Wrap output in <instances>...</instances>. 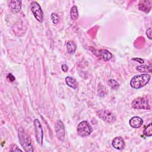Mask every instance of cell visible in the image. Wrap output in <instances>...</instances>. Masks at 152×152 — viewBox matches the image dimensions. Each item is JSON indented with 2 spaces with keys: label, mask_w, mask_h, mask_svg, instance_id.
<instances>
[{
  "label": "cell",
  "mask_w": 152,
  "mask_h": 152,
  "mask_svg": "<svg viewBox=\"0 0 152 152\" xmlns=\"http://www.w3.org/2000/svg\"><path fill=\"white\" fill-rule=\"evenodd\" d=\"M151 75L147 73H144L134 76L130 81V86L135 89L140 88L145 86L150 80Z\"/></svg>",
  "instance_id": "1"
},
{
  "label": "cell",
  "mask_w": 152,
  "mask_h": 152,
  "mask_svg": "<svg viewBox=\"0 0 152 152\" xmlns=\"http://www.w3.org/2000/svg\"><path fill=\"white\" fill-rule=\"evenodd\" d=\"M18 139L21 145L26 151H33V146L31 139L22 127H20L18 130Z\"/></svg>",
  "instance_id": "2"
},
{
  "label": "cell",
  "mask_w": 152,
  "mask_h": 152,
  "mask_svg": "<svg viewBox=\"0 0 152 152\" xmlns=\"http://www.w3.org/2000/svg\"><path fill=\"white\" fill-rule=\"evenodd\" d=\"M77 131L80 136L84 137L91 134L93 131V128L87 121H83L78 125Z\"/></svg>",
  "instance_id": "3"
},
{
  "label": "cell",
  "mask_w": 152,
  "mask_h": 152,
  "mask_svg": "<svg viewBox=\"0 0 152 152\" xmlns=\"http://www.w3.org/2000/svg\"><path fill=\"white\" fill-rule=\"evenodd\" d=\"M131 106L133 108L137 109H150V106L147 98L144 97H140L135 99L131 102Z\"/></svg>",
  "instance_id": "4"
},
{
  "label": "cell",
  "mask_w": 152,
  "mask_h": 152,
  "mask_svg": "<svg viewBox=\"0 0 152 152\" xmlns=\"http://www.w3.org/2000/svg\"><path fill=\"white\" fill-rule=\"evenodd\" d=\"M96 113H97V115L102 120L109 124L113 123L116 119L115 115L108 110H106V109L99 110Z\"/></svg>",
  "instance_id": "5"
},
{
  "label": "cell",
  "mask_w": 152,
  "mask_h": 152,
  "mask_svg": "<svg viewBox=\"0 0 152 152\" xmlns=\"http://www.w3.org/2000/svg\"><path fill=\"white\" fill-rule=\"evenodd\" d=\"M30 9L35 18L40 23L43 21V12L40 5L36 1H32L30 4Z\"/></svg>",
  "instance_id": "6"
},
{
  "label": "cell",
  "mask_w": 152,
  "mask_h": 152,
  "mask_svg": "<svg viewBox=\"0 0 152 152\" xmlns=\"http://www.w3.org/2000/svg\"><path fill=\"white\" fill-rule=\"evenodd\" d=\"M34 132H35V137L36 140L37 144L39 145H42L43 139V131L40 124V121L38 119H35L33 121Z\"/></svg>",
  "instance_id": "7"
},
{
  "label": "cell",
  "mask_w": 152,
  "mask_h": 152,
  "mask_svg": "<svg viewBox=\"0 0 152 152\" xmlns=\"http://www.w3.org/2000/svg\"><path fill=\"white\" fill-rule=\"evenodd\" d=\"M55 131L56 136L60 140L63 141L65 138V128L63 122L58 120L55 124Z\"/></svg>",
  "instance_id": "8"
},
{
  "label": "cell",
  "mask_w": 152,
  "mask_h": 152,
  "mask_svg": "<svg viewBox=\"0 0 152 152\" xmlns=\"http://www.w3.org/2000/svg\"><path fill=\"white\" fill-rule=\"evenodd\" d=\"M94 55L97 56L100 59H102L104 61H109L112 56V53L106 49H100V50H95Z\"/></svg>",
  "instance_id": "9"
},
{
  "label": "cell",
  "mask_w": 152,
  "mask_h": 152,
  "mask_svg": "<svg viewBox=\"0 0 152 152\" xmlns=\"http://www.w3.org/2000/svg\"><path fill=\"white\" fill-rule=\"evenodd\" d=\"M112 146L116 150H122L125 147V142L121 137H116L112 141Z\"/></svg>",
  "instance_id": "10"
},
{
  "label": "cell",
  "mask_w": 152,
  "mask_h": 152,
  "mask_svg": "<svg viewBox=\"0 0 152 152\" xmlns=\"http://www.w3.org/2000/svg\"><path fill=\"white\" fill-rule=\"evenodd\" d=\"M11 11L13 13H17L20 12L21 8V1L12 0L11 1L9 5Z\"/></svg>",
  "instance_id": "11"
},
{
  "label": "cell",
  "mask_w": 152,
  "mask_h": 152,
  "mask_svg": "<svg viewBox=\"0 0 152 152\" xmlns=\"http://www.w3.org/2000/svg\"><path fill=\"white\" fill-rule=\"evenodd\" d=\"M129 124L131 127L134 128H138L142 125L143 120L141 118L135 116L130 119Z\"/></svg>",
  "instance_id": "12"
},
{
  "label": "cell",
  "mask_w": 152,
  "mask_h": 152,
  "mask_svg": "<svg viewBox=\"0 0 152 152\" xmlns=\"http://www.w3.org/2000/svg\"><path fill=\"white\" fill-rule=\"evenodd\" d=\"M65 83L69 87L73 88V89H76L78 86V83L77 81V80L74 78L72 77L68 76L65 78Z\"/></svg>",
  "instance_id": "13"
},
{
  "label": "cell",
  "mask_w": 152,
  "mask_h": 152,
  "mask_svg": "<svg viewBox=\"0 0 152 152\" xmlns=\"http://www.w3.org/2000/svg\"><path fill=\"white\" fill-rule=\"evenodd\" d=\"M76 45L75 44V43L73 41L71 40H69L66 43V49H67V52L69 54H74L76 50Z\"/></svg>",
  "instance_id": "14"
},
{
  "label": "cell",
  "mask_w": 152,
  "mask_h": 152,
  "mask_svg": "<svg viewBox=\"0 0 152 152\" xmlns=\"http://www.w3.org/2000/svg\"><path fill=\"white\" fill-rule=\"evenodd\" d=\"M70 17L72 20H76L78 17V11L77 6L74 5L72 7L70 11Z\"/></svg>",
  "instance_id": "15"
},
{
  "label": "cell",
  "mask_w": 152,
  "mask_h": 152,
  "mask_svg": "<svg viewBox=\"0 0 152 152\" xmlns=\"http://www.w3.org/2000/svg\"><path fill=\"white\" fill-rule=\"evenodd\" d=\"M136 69L140 72H151L152 71L151 66L147 65H140L136 67Z\"/></svg>",
  "instance_id": "16"
},
{
  "label": "cell",
  "mask_w": 152,
  "mask_h": 152,
  "mask_svg": "<svg viewBox=\"0 0 152 152\" xmlns=\"http://www.w3.org/2000/svg\"><path fill=\"white\" fill-rule=\"evenodd\" d=\"M144 134L146 137H151L152 135V127H151V123H150L147 126H146L143 131Z\"/></svg>",
  "instance_id": "17"
},
{
  "label": "cell",
  "mask_w": 152,
  "mask_h": 152,
  "mask_svg": "<svg viewBox=\"0 0 152 152\" xmlns=\"http://www.w3.org/2000/svg\"><path fill=\"white\" fill-rule=\"evenodd\" d=\"M149 1H142L141 2V3L139 4V9L140 10L145 11L146 12H147V10H148V11L150 10V8H148V2Z\"/></svg>",
  "instance_id": "18"
},
{
  "label": "cell",
  "mask_w": 152,
  "mask_h": 152,
  "mask_svg": "<svg viewBox=\"0 0 152 152\" xmlns=\"http://www.w3.org/2000/svg\"><path fill=\"white\" fill-rule=\"evenodd\" d=\"M107 84L113 89H116L118 87H119V83L116 80H115L113 79H109L107 81Z\"/></svg>",
  "instance_id": "19"
},
{
  "label": "cell",
  "mask_w": 152,
  "mask_h": 152,
  "mask_svg": "<svg viewBox=\"0 0 152 152\" xmlns=\"http://www.w3.org/2000/svg\"><path fill=\"white\" fill-rule=\"evenodd\" d=\"M50 18H51L52 23L54 24H58L59 22V17L57 14H56L55 12L52 13V14L50 15Z\"/></svg>",
  "instance_id": "20"
},
{
  "label": "cell",
  "mask_w": 152,
  "mask_h": 152,
  "mask_svg": "<svg viewBox=\"0 0 152 152\" xmlns=\"http://www.w3.org/2000/svg\"><path fill=\"white\" fill-rule=\"evenodd\" d=\"M11 151H23L21 149H20L16 144H12L10 145V150Z\"/></svg>",
  "instance_id": "21"
},
{
  "label": "cell",
  "mask_w": 152,
  "mask_h": 152,
  "mask_svg": "<svg viewBox=\"0 0 152 152\" xmlns=\"http://www.w3.org/2000/svg\"><path fill=\"white\" fill-rule=\"evenodd\" d=\"M146 35L148 37V38H149V39H151V28L150 27L148 28L147 30H146Z\"/></svg>",
  "instance_id": "22"
},
{
  "label": "cell",
  "mask_w": 152,
  "mask_h": 152,
  "mask_svg": "<svg viewBox=\"0 0 152 152\" xmlns=\"http://www.w3.org/2000/svg\"><path fill=\"white\" fill-rule=\"evenodd\" d=\"M7 79H8L10 81H11V82H12V81H14V80H15V77L13 76V75L12 74H11V73H10V74H8L7 75Z\"/></svg>",
  "instance_id": "23"
},
{
  "label": "cell",
  "mask_w": 152,
  "mask_h": 152,
  "mask_svg": "<svg viewBox=\"0 0 152 152\" xmlns=\"http://www.w3.org/2000/svg\"><path fill=\"white\" fill-rule=\"evenodd\" d=\"M132 60H134L135 61H137L140 64H143L144 62V60L142 59V58H132Z\"/></svg>",
  "instance_id": "24"
},
{
  "label": "cell",
  "mask_w": 152,
  "mask_h": 152,
  "mask_svg": "<svg viewBox=\"0 0 152 152\" xmlns=\"http://www.w3.org/2000/svg\"><path fill=\"white\" fill-rule=\"evenodd\" d=\"M61 68H62V70L64 72H66L68 71V66L66 64H62V66H61Z\"/></svg>",
  "instance_id": "25"
}]
</instances>
